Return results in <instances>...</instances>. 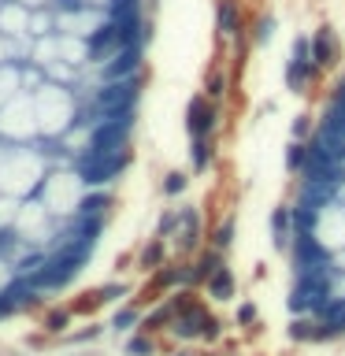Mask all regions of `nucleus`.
<instances>
[{
    "instance_id": "f257e3e1",
    "label": "nucleus",
    "mask_w": 345,
    "mask_h": 356,
    "mask_svg": "<svg viewBox=\"0 0 345 356\" xmlns=\"http://www.w3.org/2000/svg\"><path fill=\"white\" fill-rule=\"evenodd\" d=\"M289 119L267 200V319L305 353L345 356V41L330 63L294 41Z\"/></svg>"
},
{
    "instance_id": "7ed1b4c3",
    "label": "nucleus",
    "mask_w": 345,
    "mask_h": 356,
    "mask_svg": "<svg viewBox=\"0 0 345 356\" xmlns=\"http://www.w3.org/2000/svg\"><path fill=\"white\" fill-rule=\"evenodd\" d=\"M38 200L56 219L71 222V219L82 216V208L89 204V182H86L82 171H71V167H67V171H49L41 189H38Z\"/></svg>"
},
{
    "instance_id": "0eeeda50",
    "label": "nucleus",
    "mask_w": 345,
    "mask_h": 356,
    "mask_svg": "<svg viewBox=\"0 0 345 356\" xmlns=\"http://www.w3.org/2000/svg\"><path fill=\"white\" fill-rule=\"evenodd\" d=\"M0 33L8 41H30V8L19 0H0Z\"/></svg>"
},
{
    "instance_id": "f03ea898",
    "label": "nucleus",
    "mask_w": 345,
    "mask_h": 356,
    "mask_svg": "<svg viewBox=\"0 0 345 356\" xmlns=\"http://www.w3.org/2000/svg\"><path fill=\"white\" fill-rule=\"evenodd\" d=\"M33 119H38V138L45 141H63L78 122H82V100L78 89L41 82L33 89Z\"/></svg>"
},
{
    "instance_id": "6e6552de",
    "label": "nucleus",
    "mask_w": 345,
    "mask_h": 356,
    "mask_svg": "<svg viewBox=\"0 0 345 356\" xmlns=\"http://www.w3.org/2000/svg\"><path fill=\"white\" fill-rule=\"evenodd\" d=\"M216 30H219V38H230V33L241 30L238 0H216Z\"/></svg>"
},
{
    "instance_id": "9b49d317",
    "label": "nucleus",
    "mask_w": 345,
    "mask_h": 356,
    "mask_svg": "<svg viewBox=\"0 0 345 356\" xmlns=\"http://www.w3.org/2000/svg\"><path fill=\"white\" fill-rule=\"evenodd\" d=\"M15 216H19V197L0 193V230H11V227H15Z\"/></svg>"
},
{
    "instance_id": "20e7f679",
    "label": "nucleus",
    "mask_w": 345,
    "mask_h": 356,
    "mask_svg": "<svg viewBox=\"0 0 345 356\" xmlns=\"http://www.w3.org/2000/svg\"><path fill=\"white\" fill-rule=\"evenodd\" d=\"M45 160L30 149H8L4 163H0V193L8 197H30L33 189H41L45 182Z\"/></svg>"
},
{
    "instance_id": "39448f33",
    "label": "nucleus",
    "mask_w": 345,
    "mask_h": 356,
    "mask_svg": "<svg viewBox=\"0 0 345 356\" xmlns=\"http://www.w3.org/2000/svg\"><path fill=\"white\" fill-rule=\"evenodd\" d=\"M38 134V119H33V93H15L0 108V141H30Z\"/></svg>"
},
{
    "instance_id": "f8f14e48",
    "label": "nucleus",
    "mask_w": 345,
    "mask_h": 356,
    "mask_svg": "<svg viewBox=\"0 0 345 356\" xmlns=\"http://www.w3.org/2000/svg\"><path fill=\"white\" fill-rule=\"evenodd\" d=\"M11 282H15V264L0 256V293H8V289H11Z\"/></svg>"
},
{
    "instance_id": "1a4fd4ad",
    "label": "nucleus",
    "mask_w": 345,
    "mask_h": 356,
    "mask_svg": "<svg viewBox=\"0 0 345 356\" xmlns=\"http://www.w3.org/2000/svg\"><path fill=\"white\" fill-rule=\"evenodd\" d=\"M15 93H22V63L11 60V63L0 67V108H4Z\"/></svg>"
},
{
    "instance_id": "423d86ee",
    "label": "nucleus",
    "mask_w": 345,
    "mask_h": 356,
    "mask_svg": "<svg viewBox=\"0 0 345 356\" xmlns=\"http://www.w3.org/2000/svg\"><path fill=\"white\" fill-rule=\"evenodd\" d=\"M52 211L41 204V200H26V204H19V216H15V238L19 241H30V245H41L52 238Z\"/></svg>"
},
{
    "instance_id": "9d476101",
    "label": "nucleus",
    "mask_w": 345,
    "mask_h": 356,
    "mask_svg": "<svg viewBox=\"0 0 345 356\" xmlns=\"http://www.w3.org/2000/svg\"><path fill=\"white\" fill-rule=\"evenodd\" d=\"M49 33H56V11L52 8L30 11V38H49Z\"/></svg>"
}]
</instances>
